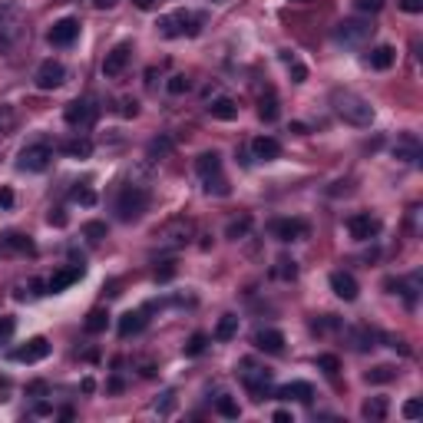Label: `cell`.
<instances>
[{
  "instance_id": "1",
  "label": "cell",
  "mask_w": 423,
  "mask_h": 423,
  "mask_svg": "<svg viewBox=\"0 0 423 423\" xmlns=\"http://www.w3.org/2000/svg\"><path fill=\"white\" fill-rule=\"evenodd\" d=\"M331 106L344 122H351V126H357V129H367V126L373 122L371 100H364L361 93H354V90H334L331 93Z\"/></svg>"
},
{
  "instance_id": "2",
  "label": "cell",
  "mask_w": 423,
  "mask_h": 423,
  "mask_svg": "<svg viewBox=\"0 0 423 423\" xmlns=\"http://www.w3.org/2000/svg\"><path fill=\"white\" fill-rule=\"evenodd\" d=\"M156 27H159V33L162 37H169V40H175V37H199L202 27H205V13L175 11V13H166Z\"/></svg>"
},
{
  "instance_id": "3",
  "label": "cell",
  "mask_w": 423,
  "mask_h": 423,
  "mask_svg": "<svg viewBox=\"0 0 423 423\" xmlns=\"http://www.w3.org/2000/svg\"><path fill=\"white\" fill-rule=\"evenodd\" d=\"M146 209H149V189H142V185H122L116 202H112V212L120 222H136V219H142Z\"/></svg>"
},
{
  "instance_id": "4",
  "label": "cell",
  "mask_w": 423,
  "mask_h": 423,
  "mask_svg": "<svg viewBox=\"0 0 423 423\" xmlns=\"http://www.w3.org/2000/svg\"><path fill=\"white\" fill-rule=\"evenodd\" d=\"M238 377H242L245 390H248V397H252L255 403H262L265 397H268V390H272V381H274V373L268 371V367H258V364H252V361L242 364Z\"/></svg>"
},
{
  "instance_id": "5",
  "label": "cell",
  "mask_w": 423,
  "mask_h": 423,
  "mask_svg": "<svg viewBox=\"0 0 423 423\" xmlns=\"http://www.w3.org/2000/svg\"><path fill=\"white\" fill-rule=\"evenodd\" d=\"M373 37V23L367 17H347V21L337 23V30H334V40L344 43V47H361Z\"/></svg>"
},
{
  "instance_id": "6",
  "label": "cell",
  "mask_w": 423,
  "mask_h": 423,
  "mask_svg": "<svg viewBox=\"0 0 423 423\" xmlns=\"http://www.w3.org/2000/svg\"><path fill=\"white\" fill-rule=\"evenodd\" d=\"M96 116H100V106H96L90 96L73 100L70 106L63 110V120H66V126H73V129H90L93 122H96Z\"/></svg>"
},
{
  "instance_id": "7",
  "label": "cell",
  "mask_w": 423,
  "mask_h": 423,
  "mask_svg": "<svg viewBox=\"0 0 423 423\" xmlns=\"http://www.w3.org/2000/svg\"><path fill=\"white\" fill-rule=\"evenodd\" d=\"M50 159H53V146H50V142H30V146L21 152L17 169H21V172H43L47 166H50Z\"/></svg>"
},
{
  "instance_id": "8",
  "label": "cell",
  "mask_w": 423,
  "mask_h": 423,
  "mask_svg": "<svg viewBox=\"0 0 423 423\" xmlns=\"http://www.w3.org/2000/svg\"><path fill=\"white\" fill-rule=\"evenodd\" d=\"M381 219L377 215H371V212H357V215H351L347 219V232H351L354 242H371V238H377L381 235Z\"/></svg>"
},
{
  "instance_id": "9",
  "label": "cell",
  "mask_w": 423,
  "mask_h": 423,
  "mask_svg": "<svg viewBox=\"0 0 423 423\" xmlns=\"http://www.w3.org/2000/svg\"><path fill=\"white\" fill-rule=\"evenodd\" d=\"M63 80H66V66L60 60H43L33 73V83H37V90H60Z\"/></svg>"
},
{
  "instance_id": "10",
  "label": "cell",
  "mask_w": 423,
  "mask_h": 423,
  "mask_svg": "<svg viewBox=\"0 0 423 423\" xmlns=\"http://www.w3.org/2000/svg\"><path fill=\"white\" fill-rule=\"evenodd\" d=\"M268 232L278 238V242H301V238H308V222L304 219H274L272 225H268Z\"/></svg>"
},
{
  "instance_id": "11",
  "label": "cell",
  "mask_w": 423,
  "mask_h": 423,
  "mask_svg": "<svg viewBox=\"0 0 423 423\" xmlns=\"http://www.w3.org/2000/svg\"><path fill=\"white\" fill-rule=\"evenodd\" d=\"M7 357L17 364H37V361H43V357H50V341H47V337H30L27 344L13 347Z\"/></svg>"
},
{
  "instance_id": "12",
  "label": "cell",
  "mask_w": 423,
  "mask_h": 423,
  "mask_svg": "<svg viewBox=\"0 0 423 423\" xmlns=\"http://www.w3.org/2000/svg\"><path fill=\"white\" fill-rule=\"evenodd\" d=\"M129 57H132V43L122 40L116 43L110 53H106V60H103V76H110V80H116L126 66H129Z\"/></svg>"
},
{
  "instance_id": "13",
  "label": "cell",
  "mask_w": 423,
  "mask_h": 423,
  "mask_svg": "<svg viewBox=\"0 0 423 423\" xmlns=\"http://www.w3.org/2000/svg\"><path fill=\"white\" fill-rule=\"evenodd\" d=\"M76 37H80V21H76V17H63V21H57L50 27V33H47V40H50L53 47H70V43H76Z\"/></svg>"
},
{
  "instance_id": "14",
  "label": "cell",
  "mask_w": 423,
  "mask_h": 423,
  "mask_svg": "<svg viewBox=\"0 0 423 423\" xmlns=\"http://www.w3.org/2000/svg\"><path fill=\"white\" fill-rule=\"evenodd\" d=\"M274 400H284V403H311L314 400V387L308 381H291V383H282L274 390Z\"/></svg>"
},
{
  "instance_id": "15",
  "label": "cell",
  "mask_w": 423,
  "mask_h": 423,
  "mask_svg": "<svg viewBox=\"0 0 423 423\" xmlns=\"http://www.w3.org/2000/svg\"><path fill=\"white\" fill-rule=\"evenodd\" d=\"M189 235H192L189 219H172L169 225H162L159 232H156V238H159V242H169V245H185Z\"/></svg>"
},
{
  "instance_id": "16",
  "label": "cell",
  "mask_w": 423,
  "mask_h": 423,
  "mask_svg": "<svg viewBox=\"0 0 423 423\" xmlns=\"http://www.w3.org/2000/svg\"><path fill=\"white\" fill-rule=\"evenodd\" d=\"M83 278V265H66V268H60V272H53V278L47 282V294H60L66 291L70 284H76Z\"/></svg>"
},
{
  "instance_id": "17",
  "label": "cell",
  "mask_w": 423,
  "mask_h": 423,
  "mask_svg": "<svg viewBox=\"0 0 423 423\" xmlns=\"http://www.w3.org/2000/svg\"><path fill=\"white\" fill-rule=\"evenodd\" d=\"M393 156L400 162H417L423 156V146L417 139V132H400L397 136V146H393Z\"/></svg>"
},
{
  "instance_id": "18",
  "label": "cell",
  "mask_w": 423,
  "mask_h": 423,
  "mask_svg": "<svg viewBox=\"0 0 423 423\" xmlns=\"http://www.w3.org/2000/svg\"><path fill=\"white\" fill-rule=\"evenodd\" d=\"M331 291L341 298V301H357V278L351 272H334L331 274Z\"/></svg>"
},
{
  "instance_id": "19",
  "label": "cell",
  "mask_w": 423,
  "mask_h": 423,
  "mask_svg": "<svg viewBox=\"0 0 423 423\" xmlns=\"http://www.w3.org/2000/svg\"><path fill=\"white\" fill-rule=\"evenodd\" d=\"M57 152L70 156V159H90V156H93V142L86 139V136H73V139L57 142Z\"/></svg>"
},
{
  "instance_id": "20",
  "label": "cell",
  "mask_w": 423,
  "mask_h": 423,
  "mask_svg": "<svg viewBox=\"0 0 423 423\" xmlns=\"http://www.w3.org/2000/svg\"><path fill=\"white\" fill-rule=\"evenodd\" d=\"M252 156L258 162H272L282 156V142L274 139V136H258V139H252Z\"/></svg>"
},
{
  "instance_id": "21",
  "label": "cell",
  "mask_w": 423,
  "mask_h": 423,
  "mask_svg": "<svg viewBox=\"0 0 423 423\" xmlns=\"http://www.w3.org/2000/svg\"><path fill=\"white\" fill-rule=\"evenodd\" d=\"M255 347L265 354H282L284 351V334L274 331V328H262V331L255 334Z\"/></svg>"
},
{
  "instance_id": "22",
  "label": "cell",
  "mask_w": 423,
  "mask_h": 423,
  "mask_svg": "<svg viewBox=\"0 0 423 423\" xmlns=\"http://www.w3.org/2000/svg\"><path fill=\"white\" fill-rule=\"evenodd\" d=\"M347 341H351L354 351H371V347H377V331H371L367 324H357V328H347Z\"/></svg>"
},
{
  "instance_id": "23",
  "label": "cell",
  "mask_w": 423,
  "mask_h": 423,
  "mask_svg": "<svg viewBox=\"0 0 423 423\" xmlns=\"http://www.w3.org/2000/svg\"><path fill=\"white\" fill-rule=\"evenodd\" d=\"M209 116L212 120H222V122H232L238 116V103L228 100V96H219V100L209 103Z\"/></svg>"
},
{
  "instance_id": "24",
  "label": "cell",
  "mask_w": 423,
  "mask_h": 423,
  "mask_svg": "<svg viewBox=\"0 0 423 423\" xmlns=\"http://www.w3.org/2000/svg\"><path fill=\"white\" fill-rule=\"evenodd\" d=\"M146 321H149V318H146V308H142V311H126L120 318V337H132V334H139L142 328H146Z\"/></svg>"
},
{
  "instance_id": "25",
  "label": "cell",
  "mask_w": 423,
  "mask_h": 423,
  "mask_svg": "<svg viewBox=\"0 0 423 423\" xmlns=\"http://www.w3.org/2000/svg\"><path fill=\"white\" fill-rule=\"evenodd\" d=\"M212 337L219 344H228L238 337V318L235 314H222V321L215 324V331H212Z\"/></svg>"
},
{
  "instance_id": "26",
  "label": "cell",
  "mask_w": 423,
  "mask_h": 423,
  "mask_svg": "<svg viewBox=\"0 0 423 423\" xmlns=\"http://www.w3.org/2000/svg\"><path fill=\"white\" fill-rule=\"evenodd\" d=\"M195 172H199L202 179H209V175H219L222 172V156L212 149V152H202L199 159H195Z\"/></svg>"
},
{
  "instance_id": "27",
  "label": "cell",
  "mask_w": 423,
  "mask_h": 423,
  "mask_svg": "<svg viewBox=\"0 0 423 423\" xmlns=\"http://www.w3.org/2000/svg\"><path fill=\"white\" fill-rule=\"evenodd\" d=\"M393 60H397V50H393V47H373L371 57H367V66H371V70H390Z\"/></svg>"
},
{
  "instance_id": "28",
  "label": "cell",
  "mask_w": 423,
  "mask_h": 423,
  "mask_svg": "<svg viewBox=\"0 0 423 423\" xmlns=\"http://www.w3.org/2000/svg\"><path fill=\"white\" fill-rule=\"evenodd\" d=\"M387 410H390V403H387V397H367L361 407V417L364 420H383L387 417Z\"/></svg>"
},
{
  "instance_id": "29",
  "label": "cell",
  "mask_w": 423,
  "mask_h": 423,
  "mask_svg": "<svg viewBox=\"0 0 423 423\" xmlns=\"http://www.w3.org/2000/svg\"><path fill=\"white\" fill-rule=\"evenodd\" d=\"M110 328V311L106 308H93L90 314H86V321H83V331L86 334H103Z\"/></svg>"
},
{
  "instance_id": "30",
  "label": "cell",
  "mask_w": 423,
  "mask_h": 423,
  "mask_svg": "<svg viewBox=\"0 0 423 423\" xmlns=\"http://www.w3.org/2000/svg\"><path fill=\"white\" fill-rule=\"evenodd\" d=\"M278 96H274V90H265L262 96H258V116H262L265 122H274L278 120Z\"/></svg>"
},
{
  "instance_id": "31",
  "label": "cell",
  "mask_w": 423,
  "mask_h": 423,
  "mask_svg": "<svg viewBox=\"0 0 423 423\" xmlns=\"http://www.w3.org/2000/svg\"><path fill=\"white\" fill-rule=\"evenodd\" d=\"M172 146H175V142H172V136H156V139L149 142V149H146V159H149V162L166 159V156L172 152Z\"/></svg>"
},
{
  "instance_id": "32",
  "label": "cell",
  "mask_w": 423,
  "mask_h": 423,
  "mask_svg": "<svg viewBox=\"0 0 423 423\" xmlns=\"http://www.w3.org/2000/svg\"><path fill=\"white\" fill-rule=\"evenodd\" d=\"M364 381L367 383H390V381H397V367H393V364H377V367H371V371L364 373Z\"/></svg>"
},
{
  "instance_id": "33",
  "label": "cell",
  "mask_w": 423,
  "mask_h": 423,
  "mask_svg": "<svg viewBox=\"0 0 423 423\" xmlns=\"http://www.w3.org/2000/svg\"><path fill=\"white\" fill-rule=\"evenodd\" d=\"M282 63L288 66V73H291L294 83H304V80H308V66H304V63L298 60L291 50H282Z\"/></svg>"
},
{
  "instance_id": "34",
  "label": "cell",
  "mask_w": 423,
  "mask_h": 423,
  "mask_svg": "<svg viewBox=\"0 0 423 423\" xmlns=\"http://www.w3.org/2000/svg\"><path fill=\"white\" fill-rule=\"evenodd\" d=\"M202 182H205V185H202L205 195H219V199H225V195L232 192V185H228V179H225L222 172H219V175H209V179H202Z\"/></svg>"
},
{
  "instance_id": "35",
  "label": "cell",
  "mask_w": 423,
  "mask_h": 423,
  "mask_svg": "<svg viewBox=\"0 0 423 423\" xmlns=\"http://www.w3.org/2000/svg\"><path fill=\"white\" fill-rule=\"evenodd\" d=\"M272 274L278 282H294V278H298V262H294V258H278Z\"/></svg>"
},
{
  "instance_id": "36",
  "label": "cell",
  "mask_w": 423,
  "mask_h": 423,
  "mask_svg": "<svg viewBox=\"0 0 423 423\" xmlns=\"http://www.w3.org/2000/svg\"><path fill=\"white\" fill-rule=\"evenodd\" d=\"M248 232H252V215H242V219L228 222V228H225V238H228V242H238V238H245Z\"/></svg>"
},
{
  "instance_id": "37",
  "label": "cell",
  "mask_w": 423,
  "mask_h": 423,
  "mask_svg": "<svg viewBox=\"0 0 423 423\" xmlns=\"http://www.w3.org/2000/svg\"><path fill=\"white\" fill-rule=\"evenodd\" d=\"M4 245H7V248H13V252H21V255H33V252H37L30 238H27V235H21V232H11L7 238H4Z\"/></svg>"
},
{
  "instance_id": "38",
  "label": "cell",
  "mask_w": 423,
  "mask_h": 423,
  "mask_svg": "<svg viewBox=\"0 0 423 423\" xmlns=\"http://www.w3.org/2000/svg\"><path fill=\"white\" fill-rule=\"evenodd\" d=\"M215 410L222 413L225 420H238V413H242V407H238V400H232L228 393H222V397L215 400Z\"/></svg>"
},
{
  "instance_id": "39",
  "label": "cell",
  "mask_w": 423,
  "mask_h": 423,
  "mask_svg": "<svg viewBox=\"0 0 423 423\" xmlns=\"http://www.w3.org/2000/svg\"><path fill=\"white\" fill-rule=\"evenodd\" d=\"M106 232H110V228H106V222H86V225H83V238H86L90 245L103 242V238H106Z\"/></svg>"
},
{
  "instance_id": "40",
  "label": "cell",
  "mask_w": 423,
  "mask_h": 423,
  "mask_svg": "<svg viewBox=\"0 0 423 423\" xmlns=\"http://www.w3.org/2000/svg\"><path fill=\"white\" fill-rule=\"evenodd\" d=\"M205 347H209V337L199 331V334H192V337H189V344L182 347V354H185V357H199Z\"/></svg>"
},
{
  "instance_id": "41",
  "label": "cell",
  "mask_w": 423,
  "mask_h": 423,
  "mask_svg": "<svg viewBox=\"0 0 423 423\" xmlns=\"http://www.w3.org/2000/svg\"><path fill=\"white\" fill-rule=\"evenodd\" d=\"M166 90H169L172 96H182V93H189V90H192V80L185 76V73H175V76H169Z\"/></svg>"
},
{
  "instance_id": "42",
  "label": "cell",
  "mask_w": 423,
  "mask_h": 423,
  "mask_svg": "<svg viewBox=\"0 0 423 423\" xmlns=\"http://www.w3.org/2000/svg\"><path fill=\"white\" fill-rule=\"evenodd\" d=\"M337 328H341V318H334V314H324V318H314L311 321V331H318V334L337 331Z\"/></svg>"
},
{
  "instance_id": "43",
  "label": "cell",
  "mask_w": 423,
  "mask_h": 423,
  "mask_svg": "<svg viewBox=\"0 0 423 423\" xmlns=\"http://www.w3.org/2000/svg\"><path fill=\"white\" fill-rule=\"evenodd\" d=\"M70 199L80 202V205H96V192L90 185H76V189H70Z\"/></svg>"
},
{
  "instance_id": "44",
  "label": "cell",
  "mask_w": 423,
  "mask_h": 423,
  "mask_svg": "<svg viewBox=\"0 0 423 423\" xmlns=\"http://www.w3.org/2000/svg\"><path fill=\"white\" fill-rule=\"evenodd\" d=\"M318 371H324L328 377H337V371H341V361H337L334 354H321V357H318Z\"/></svg>"
},
{
  "instance_id": "45",
  "label": "cell",
  "mask_w": 423,
  "mask_h": 423,
  "mask_svg": "<svg viewBox=\"0 0 423 423\" xmlns=\"http://www.w3.org/2000/svg\"><path fill=\"white\" fill-rule=\"evenodd\" d=\"M13 122H17L13 106H0V136H7V132L13 129Z\"/></svg>"
},
{
  "instance_id": "46",
  "label": "cell",
  "mask_w": 423,
  "mask_h": 423,
  "mask_svg": "<svg viewBox=\"0 0 423 423\" xmlns=\"http://www.w3.org/2000/svg\"><path fill=\"white\" fill-rule=\"evenodd\" d=\"M17 331V318H0V344H7Z\"/></svg>"
},
{
  "instance_id": "47",
  "label": "cell",
  "mask_w": 423,
  "mask_h": 423,
  "mask_svg": "<svg viewBox=\"0 0 423 423\" xmlns=\"http://www.w3.org/2000/svg\"><path fill=\"white\" fill-rule=\"evenodd\" d=\"M381 341H387V347H393V351H400V354H410V347L403 344V337H393V334H377Z\"/></svg>"
},
{
  "instance_id": "48",
  "label": "cell",
  "mask_w": 423,
  "mask_h": 423,
  "mask_svg": "<svg viewBox=\"0 0 423 423\" xmlns=\"http://www.w3.org/2000/svg\"><path fill=\"white\" fill-rule=\"evenodd\" d=\"M403 417H407V420H417V417H423V403L420 400H407V403H403Z\"/></svg>"
},
{
  "instance_id": "49",
  "label": "cell",
  "mask_w": 423,
  "mask_h": 423,
  "mask_svg": "<svg viewBox=\"0 0 423 423\" xmlns=\"http://www.w3.org/2000/svg\"><path fill=\"white\" fill-rule=\"evenodd\" d=\"M354 7L361 13H377L383 7V0H354Z\"/></svg>"
},
{
  "instance_id": "50",
  "label": "cell",
  "mask_w": 423,
  "mask_h": 423,
  "mask_svg": "<svg viewBox=\"0 0 423 423\" xmlns=\"http://www.w3.org/2000/svg\"><path fill=\"white\" fill-rule=\"evenodd\" d=\"M172 407H175V393L166 390V393H162V400H156V410H159V413H172Z\"/></svg>"
},
{
  "instance_id": "51",
  "label": "cell",
  "mask_w": 423,
  "mask_h": 423,
  "mask_svg": "<svg viewBox=\"0 0 423 423\" xmlns=\"http://www.w3.org/2000/svg\"><path fill=\"white\" fill-rule=\"evenodd\" d=\"M120 112H122V116H126V120H132V116L139 112V103L132 100V96H126V100L120 103Z\"/></svg>"
},
{
  "instance_id": "52",
  "label": "cell",
  "mask_w": 423,
  "mask_h": 423,
  "mask_svg": "<svg viewBox=\"0 0 423 423\" xmlns=\"http://www.w3.org/2000/svg\"><path fill=\"white\" fill-rule=\"evenodd\" d=\"M175 274V262H162V268H156V282H169Z\"/></svg>"
},
{
  "instance_id": "53",
  "label": "cell",
  "mask_w": 423,
  "mask_h": 423,
  "mask_svg": "<svg viewBox=\"0 0 423 423\" xmlns=\"http://www.w3.org/2000/svg\"><path fill=\"white\" fill-rule=\"evenodd\" d=\"M403 13H423V0H400Z\"/></svg>"
},
{
  "instance_id": "54",
  "label": "cell",
  "mask_w": 423,
  "mask_h": 423,
  "mask_svg": "<svg viewBox=\"0 0 423 423\" xmlns=\"http://www.w3.org/2000/svg\"><path fill=\"white\" fill-rule=\"evenodd\" d=\"M47 222L57 225V228H63V225H66V212H63V209H53L50 215H47Z\"/></svg>"
},
{
  "instance_id": "55",
  "label": "cell",
  "mask_w": 423,
  "mask_h": 423,
  "mask_svg": "<svg viewBox=\"0 0 423 423\" xmlns=\"http://www.w3.org/2000/svg\"><path fill=\"white\" fill-rule=\"evenodd\" d=\"M7 209H13V192L4 185V189H0V212H7Z\"/></svg>"
},
{
  "instance_id": "56",
  "label": "cell",
  "mask_w": 423,
  "mask_h": 423,
  "mask_svg": "<svg viewBox=\"0 0 423 423\" xmlns=\"http://www.w3.org/2000/svg\"><path fill=\"white\" fill-rule=\"evenodd\" d=\"M27 393H30V397H43V393H47V383H43V381H33L30 387H27Z\"/></svg>"
},
{
  "instance_id": "57",
  "label": "cell",
  "mask_w": 423,
  "mask_h": 423,
  "mask_svg": "<svg viewBox=\"0 0 423 423\" xmlns=\"http://www.w3.org/2000/svg\"><path fill=\"white\" fill-rule=\"evenodd\" d=\"M116 4H120V0H93V7H96V11H112Z\"/></svg>"
},
{
  "instance_id": "58",
  "label": "cell",
  "mask_w": 423,
  "mask_h": 423,
  "mask_svg": "<svg viewBox=\"0 0 423 423\" xmlns=\"http://www.w3.org/2000/svg\"><path fill=\"white\" fill-rule=\"evenodd\" d=\"M274 423H294L291 420V410H274Z\"/></svg>"
},
{
  "instance_id": "59",
  "label": "cell",
  "mask_w": 423,
  "mask_h": 423,
  "mask_svg": "<svg viewBox=\"0 0 423 423\" xmlns=\"http://www.w3.org/2000/svg\"><path fill=\"white\" fill-rule=\"evenodd\" d=\"M33 413H37V417H50L53 407H50V403H37V407H33Z\"/></svg>"
},
{
  "instance_id": "60",
  "label": "cell",
  "mask_w": 423,
  "mask_h": 423,
  "mask_svg": "<svg viewBox=\"0 0 423 423\" xmlns=\"http://www.w3.org/2000/svg\"><path fill=\"white\" fill-rule=\"evenodd\" d=\"M139 11H156V0H132Z\"/></svg>"
},
{
  "instance_id": "61",
  "label": "cell",
  "mask_w": 423,
  "mask_h": 423,
  "mask_svg": "<svg viewBox=\"0 0 423 423\" xmlns=\"http://www.w3.org/2000/svg\"><path fill=\"white\" fill-rule=\"evenodd\" d=\"M7 13H11V7H7V4H0V21H4Z\"/></svg>"
},
{
  "instance_id": "62",
  "label": "cell",
  "mask_w": 423,
  "mask_h": 423,
  "mask_svg": "<svg viewBox=\"0 0 423 423\" xmlns=\"http://www.w3.org/2000/svg\"><path fill=\"white\" fill-rule=\"evenodd\" d=\"M294 4H308V0H294Z\"/></svg>"
}]
</instances>
